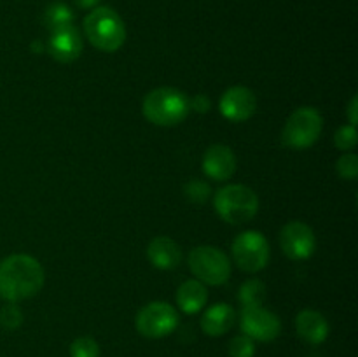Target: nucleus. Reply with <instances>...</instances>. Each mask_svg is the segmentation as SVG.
Segmentation results:
<instances>
[{
    "label": "nucleus",
    "mask_w": 358,
    "mask_h": 357,
    "mask_svg": "<svg viewBox=\"0 0 358 357\" xmlns=\"http://www.w3.org/2000/svg\"><path fill=\"white\" fill-rule=\"evenodd\" d=\"M338 174L341 175L343 178L346 181H355L357 175H358V158L357 154H343L341 158L338 160Z\"/></svg>",
    "instance_id": "25"
},
{
    "label": "nucleus",
    "mask_w": 358,
    "mask_h": 357,
    "mask_svg": "<svg viewBox=\"0 0 358 357\" xmlns=\"http://www.w3.org/2000/svg\"><path fill=\"white\" fill-rule=\"evenodd\" d=\"M175 298H177L178 308L184 314H198L199 310L205 308L208 293H206V287L199 280H185L178 287Z\"/></svg>",
    "instance_id": "17"
},
{
    "label": "nucleus",
    "mask_w": 358,
    "mask_h": 357,
    "mask_svg": "<svg viewBox=\"0 0 358 357\" xmlns=\"http://www.w3.org/2000/svg\"><path fill=\"white\" fill-rule=\"evenodd\" d=\"M234 317L236 314H234L233 307H229L227 303H217L203 314L201 329L208 336H222L233 328Z\"/></svg>",
    "instance_id": "16"
},
{
    "label": "nucleus",
    "mask_w": 358,
    "mask_h": 357,
    "mask_svg": "<svg viewBox=\"0 0 358 357\" xmlns=\"http://www.w3.org/2000/svg\"><path fill=\"white\" fill-rule=\"evenodd\" d=\"M23 324V312L16 303H9L0 310V326L7 331H14Z\"/></svg>",
    "instance_id": "22"
},
{
    "label": "nucleus",
    "mask_w": 358,
    "mask_h": 357,
    "mask_svg": "<svg viewBox=\"0 0 358 357\" xmlns=\"http://www.w3.org/2000/svg\"><path fill=\"white\" fill-rule=\"evenodd\" d=\"M203 172L213 181H227L236 172V156L233 149L224 144L208 147L203 156Z\"/></svg>",
    "instance_id": "13"
},
{
    "label": "nucleus",
    "mask_w": 358,
    "mask_h": 357,
    "mask_svg": "<svg viewBox=\"0 0 358 357\" xmlns=\"http://www.w3.org/2000/svg\"><path fill=\"white\" fill-rule=\"evenodd\" d=\"M240 303L243 307H259V304L264 303L266 300V286L264 282L257 279L247 280L243 286L240 287Z\"/></svg>",
    "instance_id": "18"
},
{
    "label": "nucleus",
    "mask_w": 358,
    "mask_h": 357,
    "mask_svg": "<svg viewBox=\"0 0 358 357\" xmlns=\"http://www.w3.org/2000/svg\"><path fill=\"white\" fill-rule=\"evenodd\" d=\"M358 98L353 97L352 102H350L348 105V119H350V125L352 126H357V111H358Z\"/></svg>",
    "instance_id": "27"
},
{
    "label": "nucleus",
    "mask_w": 358,
    "mask_h": 357,
    "mask_svg": "<svg viewBox=\"0 0 358 357\" xmlns=\"http://www.w3.org/2000/svg\"><path fill=\"white\" fill-rule=\"evenodd\" d=\"M334 142L341 150H352L358 142V133H357L355 126H352V125L341 126V128L336 132Z\"/></svg>",
    "instance_id": "24"
},
{
    "label": "nucleus",
    "mask_w": 358,
    "mask_h": 357,
    "mask_svg": "<svg viewBox=\"0 0 358 357\" xmlns=\"http://www.w3.org/2000/svg\"><path fill=\"white\" fill-rule=\"evenodd\" d=\"M296 331L304 342L311 345H320L329 336V322L320 312L303 310L296 317Z\"/></svg>",
    "instance_id": "14"
},
{
    "label": "nucleus",
    "mask_w": 358,
    "mask_h": 357,
    "mask_svg": "<svg viewBox=\"0 0 358 357\" xmlns=\"http://www.w3.org/2000/svg\"><path fill=\"white\" fill-rule=\"evenodd\" d=\"M189 105H191L192 111L199 112V114H205V112L210 111V98L206 94H196L189 100Z\"/></svg>",
    "instance_id": "26"
},
{
    "label": "nucleus",
    "mask_w": 358,
    "mask_h": 357,
    "mask_svg": "<svg viewBox=\"0 0 358 357\" xmlns=\"http://www.w3.org/2000/svg\"><path fill=\"white\" fill-rule=\"evenodd\" d=\"M44 286V268L28 254L7 255L0 261V298L9 303L35 296Z\"/></svg>",
    "instance_id": "1"
},
{
    "label": "nucleus",
    "mask_w": 358,
    "mask_h": 357,
    "mask_svg": "<svg viewBox=\"0 0 358 357\" xmlns=\"http://www.w3.org/2000/svg\"><path fill=\"white\" fill-rule=\"evenodd\" d=\"M269 244L259 231H243L233 241L234 262L243 272L257 273L264 270L269 262Z\"/></svg>",
    "instance_id": "7"
},
{
    "label": "nucleus",
    "mask_w": 358,
    "mask_h": 357,
    "mask_svg": "<svg viewBox=\"0 0 358 357\" xmlns=\"http://www.w3.org/2000/svg\"><path fill=\"white\" fill-rule=\"evenodd\" d=\"M70 357H100V346L91 336H80L70 345Z\"/></svg>",
    "instance_id": "20"
},
{
    "label": "nucleus",
    "mask_w": 358,
    "mask_h": 357,
    "mask_svg": "<svg viewBox=\"0 0 358 357\" xmlns=\"http://www.w3.org/2000/svg\"><path fill=\"white\" fill-rule=\"evenodd\" d=\"M178 326V314L170 303L154 301L145 304L136 315V329L142 336L150 340L164 338L171 335Z\"/></svg>",
    "instance_id": "8"
},
{
    "label": "nucleus",
    "mask_w": 358,
    "mask_h": 357,
    "mask_svg": "<svg viewBox=\"0 0 358 357\" xmlns=\"http://www.w3.org/2000/svg\"><path fill=\"white\" fill-rule=\"evenodd\" d=\"M184 195L191 203H194V205H201V203H205L206 200L210 198L212 189H210V186L206 184V182L198 181V178H192V181H189L187 184L184 186Z\"/></svg>",
    "instance_id": "21"
},
{
    "label": "nucleus",
    "mask_w": 358,
    "mask_h": 357,
    "mask_svg": "<svg viewBox=\"0 0 358 357\" xmlns=\"http://www.w3.org/2000/svg\"><path fill=\"white\" fill-rule=\"evenodd\" d=\"M324 119L313 107H299L287 119L282 132V140L292 149H308L320 139Z\"/></svg>",
    "instance_id": "5"
},
{
    "label": "nucleus",
    "mask_w": 358,
    "mask_h": 357,
    "mask_svg": "<svg viewBox=\"0 0 358 357\" xmlns=\"http://www.w3.org/2000/svg\"><path fill=\"white\" fill-rule=\"evenodd\" d=\"M96 2H98V0H76L77 6L83 7V9H87V7H93Z\"/></svg>",
    "instance_id": "28"
},
{
    "label": "nucleus",
    "mask_w": 358,
    "mask_h": 357,
    "mask_svg": "<svg viewBox=\"0 0 358 357\" xmlns=\"http://www.w3.org/2000/svg\"><path fill=\"white\" fill-rule=\"evenodd\" d=\"M147 121L156 126H175L191 112L189 98L177 88H157L145 97L142 105Z\"/></svg>",
    "instance_id": "2"
},
{
    "label": "nucleus",
    "mask_w": 358,
    "mask_h": 357,
    "mask_svg": "<svg viewBox=\"0 0 358 357\" xmlns=\"http://www.w3.org/2000/svg\"><path fill=\"white\" fill-rule=\"evenodd\" d=\"M84 31L91 44L105 52H114L124 44L126 30L121 18L108 7H98L84 20Z\"/></svg>",
    "instance_id": "4"
},
{
    "label": "nucleus",
    "mask_w": 358,
    "mask_h": 357,
    "mask_svg": "<svg viewBox=\"0 0 358 357\" xmlns=\"http://www.w3.org/2000/svg\"><path fill=\"white\" fill-rule=\"evenodd\" d=\"M257 108V98L254 91L245 86H233L220 98V112L226 119L241 122L250 119Z\"/></svg>",
    "instance_id": "11"
},
{
    "label": "nucleus",
    "mask_w": 358,
    "mask_h": 357,
    "mask_svg": "<svg viewBox=\"0 0 358 357\" xmlns=\"http://www.w3.org/2000/svg\"><path fill=\"white\" fill-rule=\"evenodd\" d=\"M49 55L59 63H72L83 52V38L79 31L70 24V27L58 28L51 31V37L48 41Z\"/></svg>",
    "instance_id": "12"
},
{
    "label": "nucleus",
    "mask_w": 358,
    "mask_h": 357,
    "mask_svg": "<svg viewBox=\"0 0 358 357\" xmlns=\"http://www.w3.org/2000/svg\"><path fill=\"white\" fill-rule=\"evenodd\" d=\"M189 268L199 282L208 286H222L229 280L231 261L220 248L212 245H199L189 254Z\"/></svg>",
    "instance_id": "6"
},
{
    "label": "nucleus",
    "mask_w": 358,
    "mask_h": 357,
    "mask_svg": "<svg viewBox=\"0 0 358 357\" xmlns=\"http://www.w3.org/2000/svg\"><path fill=\"white\" fill-rule=\"evenodd\" d=\"M255 343L254 340L248 338L247 335L234 336L229 343V356L231 357H254Z\"/></svg>",
    "instance_id": "23"
},
{
    "label": "nucleus",
    "mask_w": 358,
    "mask_h": 357,
    "mask_svg": "<svg viewBox=\"0 0 358 357\" xmlns=\"http://www.w3.org/2000/svg\"><path fill=\"white\" fill-rule=\"evenodd\" d=\"M147 258L156 268L173 270L180 265L182 251L170 237H156L147 247Z\"/></svg>",
    "instance_id": "15"
},
{
    "label": "nucleus",
    "mask_w": 358,
    "mask_h": 357,
    "mask_svg": "<svg viewBox=\"0 0 358 357\" xmlns=\"http://www.w3.org/2000/svg\"><path fill=\"white\" fill-rule=\"evenodd\" d=\"M215 212L229 224H243L255 217L259 198L254 189L243 184H229L215 192Z\"/></svg>",
    "instance_id": "3"
},
{
    "label": "nucleus",
    "mask_w": 358,
    "mask_h": 357,
    "mask_svg": "<svg viewBox=\"0 0 358 357\" xmlns=\"http://www.w3.org/2000/svg\"><path fill=\"white\" fill-rule=\"evenodd\" d=\"M240 324L243 335L252 340H259V342H273L282 332V322H280L278 315L262 308V304L243 307Z\"/></svg>",
    "instance_id": "9"
},
{
    "label": "nucleus",
    "mask_w": 358,
    "mask_h": 357,
    "mask_svg": "<svg viewBox=\"0 0 358 357\" xmlns=\"http://www.w3.org/2000/svg\"><path fill=\"white\" fill-rule=\"evenodd\" d=\"M280 247L283 254L292 261H303L313 255L317 248V238L313 230L301 220H294L280 231Z\"/></svg>",
    "instance_id": "10"
},
{
    "label": "nucleus",
    "mask_w": 358,
    "mask_h": 357,
    "mask_svg": "<svg viewBox=\"0 0 358 357\" xmlns=\"http://www.w3.org/2000/svg\"><path fill=\"white\" fill-rule=\"evenodd\" d=\"M72 10L66 6H63V4H52V6H49L48 9H45L44 23L51 31L63 27H70V24H72Z\"/></svg>",
    "instance_id": "19"
}]
</instances>
